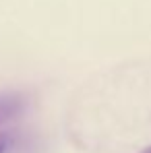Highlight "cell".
<instances>
[{"mask_svg":"<svg viewBox=\"0 0 151 153\" xmlns=\"http://www.w3.org/2000/svg\"><path fill=\"white\" fill-rule=\"evenodd\" d=\"M141 153H151V147H147V149H143Z\"/></svg>","mask_w":151,"mask_h":153,"instance_id":"obj_3","label":"cell"},{"mask_svg":"<svg viewBox=\"0 0 151 153\" xmlns=\"http://www.w3.org/2000/svg\"><path fill=\"white\" fill-rule=\"evenodd\" d=\"M8 145H10L8 137H6V134H0V153H6V149H8Z\"/></svg>","mask_w":151,"mask_h":153,"instance_id":"obj_2","label":"cell"},{"mask_svg":"<svg viewBox=\"0 0 151 153\" xmlns=\"http://www.w3.org/2000/svg\"><path fill=\"white\" fill-rule=\"evenodd\" d=\"M0 124H2V120H0Z\"/></svg>","mask_w":151,"mask_h":153,"instance_id":"obj_4","label":"cell"},{"mask_svg":"<svg viewBox=\"0 0 151 153\" xmlns=\"http://www.w3.org/2000/svg\"><path fill=\"white\" fill-rule=\"evenodd\" d=\"M25 105H27V97L23 93H17V91L0 93V120L6 122V120L17 118L19 114H23Z\"/></svg>","mask_w":151,"mask_h":153,"instance_id":"obj_1","label":"cell"}]
</instances>
